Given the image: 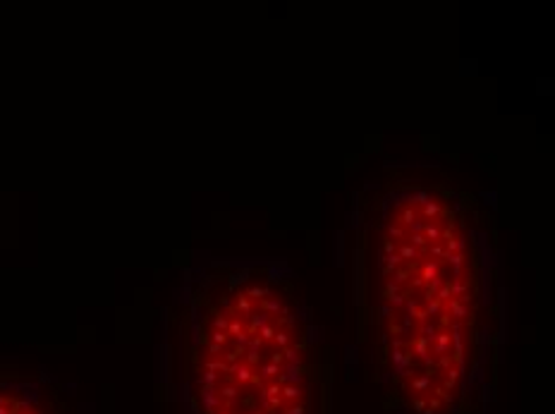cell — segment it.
Wrapping results in <instances>:
<instances>
[{
  "label": "cell",
  "mask_w": 555,
  "mask_h": 414,
  "mask_svg": "<svg viewBox=\"0 0 555 414\" xmlns=\"http://www.w3.org/2000/svg\"><path fill=\"white\" fill-rule=\"evenodd\" d=\"M0 414H55L41 388L20 381H0Z\"/></svg>",
  "instance_id": "6da1fadb"
}]
</instances>
